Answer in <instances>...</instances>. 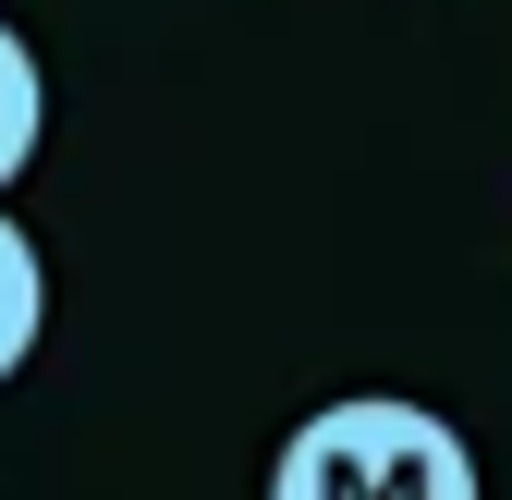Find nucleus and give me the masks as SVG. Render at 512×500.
<instances>
[{
  "mask_svg": "<svg viewBox=\"0 0 512 500\" xmlns=\"http://www.w3.org/2000/svg\"><path fill=\"white\" fill-rule=\"evenodd\" d=\"M269 500H488V488L452 415H427L403 391H342L281 440Z\"/></svg>",
  "mask_w": 512,
  "mask_h": 500,
  "instance_id": "f257e3e1",
  "label": "nucleus"
},
{
  "mask_svg": "<svg viewBox=\"0 0 512 500\" xmlns=\"http://www.w3.org/2000/svg\"><path fill=\"white\" fill-rule=\"evenodd\" d=\"M37 330H49V269H37V244H25V220L0 208V379L37 354Z\"/></svg>",
  "mask_w": 512,
  "mask_h": 500,
  "instance_id": "7ed1b4c3",
  "label": "nucleus"
},
{
  "mask_svg": "<svg viewBox=\"0 0 512 500\" xmlns=\"http://www.w3.org/2000/svg\"><path fill=\"white\" fill-rule=\"evenodd\" d=\"M37 147H49V74H37V49L0 25V196L37 171Z\"/></svg>",
  "mask_w": 512,
  "mask_h": 500,
  "instance_id": "f03ea898",
  "label": "nucleus"
}]
</instances>
